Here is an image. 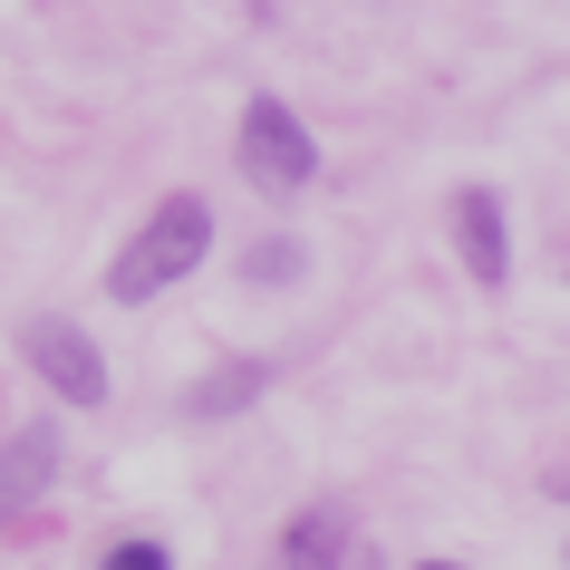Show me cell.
<instances>
[{"mask_svg": "<svg viewBox=\"0 0 570 570\" xmlns=\"http://www.w3.org/2000/svg\"><path fill=\"white\" fill-rule=\"evenodd\" d=\"M454 233H464V271H474L483 291H503L512 252H503V194H493V184H464V194H454Z\"/></svg>", "mask_w": 570, "mask_h": 570, "instance_id": "277c9868", "label": "cell"}, {"mask_svg": "<svg viewBox=\"0 0 570 570\" xmlns=\"http://www.w3.org/2000/svg\"><path fill=\"white\" fill-rule=\"evenodd\" d=\"M20 348H30V367L49 377V387L88 416V406H107V358L88 348V330H68V320H30L20 330Z\"/></svg>", "mask_w": 570, "mask_h": 570, "instance_id": "3957f363", "label": "cell"}, {"mask_svg": "<svg viewBox=\"0 0 570 570\" xmlns=\"http://www.w3.org/2000/svg\"><path fill=\"white\" fill-rule=\"evenodd\" d=\"M97 570H175V551H165V541H117Z\"/></svg>", "mask_w": 570, "mask_h": 570, "instance_id": "ba28073f", "label": "cell"}, {"mask_svg": "<svg viewBox=\"0 0 570 570\" xmlns=\"http://www.w3.org/2000/svg\"><path fill=\"white\" fill-rule=\"evenodd\" d=\"M320 175V136H309L281 97H252L242 107V184H262V194H301Z\"/></svg>", "mask_w": 570, "mask_h": 570, "instance_id": "7a4b0ae2", "label": "cell"}, {"mask_svg": "<svg viewBox=\"0 0 570 570\" xmlns=\"http://www.w3.org/2000/svg\"><path fill=\"white\" fill-rule=\"evenodd\" d=\"M338 561H348V512L338 503L301 512V522L281 532V570H338Z\"/></svg>", "mask_w": 570, "mask_h": 570, "instance_id": "8992f818", "label": "cell"}, {"mask_svg": "<svg viewBox=\"0 0 570 570\" xmlns=\"http://www.w3.org/2000/svg\"><path fill=\"white\" fill-rule=\"evenodd\" d=\"M416 570H464V561H416Z\"/></svg>", "mask_w": 570, "mask_h": 570, "instance_id": "30bf717a", "label": "cell"}, {"mask_svg": "<svg viewBox=\"0 0 570 570\" xmlns=\"http://www.w3.org/2000/svg\"><path fill=\"white\" fill-rule=\"evenodd\" d=\"M291 271H301V252H291V242H262V252H252V281H291Z\"/></svg>", "mask_w": 570, "mask_h": 570, "instance_id": "9c48e42d", "label": "cell"}, {"mask_svg": "<svg viewBox=\"0 0 570 570\" xmlns=\"http://www.w3.org/2000/svg\"><path fill=\"white\" fill-rule=\"evenodd\" d=\"M204 252H213V204H204V194H165V204L146 213V233L117 252L107 291H117V301H155V291H175Z\"/></svg>", "mask_w": 570, "mask_h": 570, "instance_id": "6da1fadb", "label": "cell"}, {"mask_svg": "<svg viewBox=\"0 0 570 570\" xmlns=\"http://www.w3.org/2000/svg\"><path fill=\"white\" fill-rule=\"evenodd\" d=\"M271 387V367L262 358H233V367H213V377H194V396H184V416H242V406H252V396Z\"/></svg>", "mask_w": 570, "mask_h": 570, "instance_id": "52a82bcc", "label": "cell"}, {"mask_svg": "<svg viewBox=\"0 0 570 570\" xmlns=\"http://www.w3.org/2000/svg\"><path fill=\"white\" fill-rule=\"evenodd\" d=\"M49 474H59V425L10 435V454H0V522H10V512H30L39 493H49Z\"/></svg>", "mask_w": 570, "mask_h": 570, "instance_id": "5b68a950", "label": "cell"}]
</instances>
